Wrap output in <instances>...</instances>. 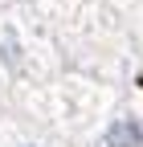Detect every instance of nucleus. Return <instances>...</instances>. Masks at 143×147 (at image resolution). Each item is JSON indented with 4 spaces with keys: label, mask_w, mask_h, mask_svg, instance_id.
<instances>
[{
    "label": "nucleus",
    "mask_w": 143,
    "mask_h": 147,
    "mask_svg": "<svg viewBox=\"0 0 143 147\" xmlns=\"http://www.w3.org/2000/svg\"><path fill=\"white\" fill-rule=\"evenodd\" d=\"M98 147H143V115H135V110L115 115L111 123H106Z\"/></svg>",
    "instance_id": "obj_1"
},
{
    "label": "nucleus",
    "mask_w": 143,
    "mask_h": 147,
    "mask_svg": "<svg viewBox=\"0 0 143 147\" xmlns=\"http://www.w3.org/2000/svg\"><path fill=\"white\" fill-rule=\"evenodd\" d=\"M16 147H41V143H16Z\"/></svg>",
    "instance_id": "obj_2"
}]
</instances>
